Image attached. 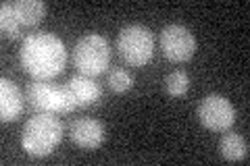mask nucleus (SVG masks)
<instances>
[{
    "label": "nucleus",
    "instance_id": "obj_10",
    "mask_svg": "<svg viewBox=\"0 0 250 166\" xmlns=\"http://www.w3.org/2000/svg\"><path fill=\"white\" fill-rule=\"evenodd\" d=\"M23 100H25V96H23L17 83H13L6 77L0 79V121H17L23 112Z\"/></svg>",
    "mask_w": 250,
    "mask_h": 166
},
{
    "label": "nucleus",
    "instance_id": "obj_9",
    "mask_svg": "<svg viewBox=\"0 0 250 166\" xmlns=\"http://www.w3.org/2000/svg\"><path fill=\"white\" fill-rule=\"evenodd\" d=\"M69 135L75 146L83 149H96L104 141V125L96 118H77L69 127Z\"/></svg>",
    "mask_w": 250,
    "mask_h": 166
},
{
    "label": "nucleus",
    "instance_id": "obj_12",
    "mask_svg": "<svg viewBox=\"0 0 250 166\" xmlns=\"http://www.w3.org/2000/svg\"><path fill=\"white\" fill-rule=\"evenodd\" d=\"M219 152H221L225 160L231 162L244 160L248 156V141L242 135H238V133H225L221 141H219Z\"/></svg>",
    "mask_w": 250,
    "mask_h": 166
},
{
    "label": "nucleus",
    "instance_id": "obj_1",
    "mask_svg": "<svg viewBox=\"0 0 250 166\" xmlns=\"http://www.w3.org/2000/svg\"><path fill=\"white\" fill-rule=\"evenodd\" d=\"M19 60L25 73L40 81H48L62 73L67 62V48L62 39L50 31H34L23 39Z\"/></svg>",
    "mask_w": 250,
    "mask_h": 166
},
{
    "label": "nucleus",
    "instance_id": "obj_7",
    "mask_svg": "<svg viewBox=\"0 0 250 166\" xmlns=\"http://www.w3.org/2000/svg\"><path fill=\"white\" fill-rule=\"evenodd\" d=\"M196 116L208 131H228L236 121V108L221 93H208L200 100Z\"/></svg>",
    "mask_w": 250,
    "mask_h": 166
},
{
    "label": "nucleus",
    "instance_id": "obj_14",
    "mask_svg": "<svg viewBox=\"0 0 250 166\" xmlns=\"http://www.w3.org/2000/svg\"><path fill=\"white\" fill-rule=\"evenodd\" d=\"M131 85H134V77H131L129 71L125 69H113L111 73H108V88L117 93H123L131 90Z\"/></svg>",
    "mask_w": 250,
    "mask_h": 166
},
{
    "label": "nucleus",
    "instance_id": "obj_13",
    "mask_svg": "<svg viewBox=\"0 0 250 166\" xmlns=\"http://www.w3.org/2000/svg\"><path fill=\"white\" fill-rule=\"evenodd\" d=\"M165 90L173 98L186 96L188 90H190V77H188L186 71H171L165 77Z\"/></svg>",
    "mask_w": 250,
    "mask_h": 166
},
{
    "label": "nucleus",
    "instance_id": "obj_2",
    "mask_svg": "<svg viewBox=\"0 0 250 166\" xmlns=\"http://www.w3.org/2000/svg\"><path fill=\"white\" fill-rule=\"evenodd\" d=\"M62 139V123L54 114L36 112L21 131V146L29 156L52 154Z\"/></svg>",
    "mask_w": 250,
    "mask_h": 166
},
{
    "label": "nucleus",
    "instance_id": "obj_4",
    "mask_svg": "<svg viewBox=\"0 0 250 166\" xmlns=\"http://www.w3.org/2000/svg\"><path fill=\"white\" fill-rule=\"evenodd\" d=\"M46 4L42 0H17L9 2L4 0L0 6V27L6 37H21L23 31L36 27L44 19Z\"/></svg>",
    "mask_w": 250,
    "mask_h": 166
},
{
    "label": "nucleus",
    "instance_id": "obj_11",
    "mask_svg": "<svg viewBox=\"0 0 250 166\" xmlns=\"http://www.w3.org/2000/svg\"><path fill=\"white\" fill-rule=\"evenodd\" d=\"M67 88L73 92L80 108L94 104V102H98V98L103 96V90H100V85L96 83V79L90 77V75H82V73L73 75L71 79H69Z\"/></svg>",
    "mask_w": 250,
    "mask_h": 166
},
{
    "label": "nucleus",
    "instance_id": "obj_8",
    "mask_svg": "<svg viewBox=\"0 0 250 166\" xmlns=\"http://www.w3.org/2000/svg\"><path fill=\"white\" fill-rule=\"evenodd\" d=\"M161 50L171 62H188L196 54V37L186 25H171L163 27L161 31Z\"/></svg>",
    "mask_w": 250,
    "mask_h": 166
},
{
    "label": "nucleus",
    "instance_id": "obj_6",
    "mask_svg": "<svg viewBox=\"0 0 250 166\" xmlns=\"http://www.w3.org/2000/svg\"><path fill=\"white\" fill-rule=\"evenodd\" d=\"M117 50L127 65L144 67L154 54V34L140 23L127 25L117 36Z\"/></svg>",
    "mask_w": 250,
    "mask_h": 166
},
{
    "label": "nucleus",
    "instance_id": "obj_5",
    "mask_svg": "<svg viewBox=\"0 0 250 166\" xmlns=\"http://www.w3.org/2000/svg\"><path fill=\"white\" fill-rule=\"evenodd\" d=\"M111 62V46L108 39L100 34H85L75 42L73 48V65L82 75L96 77Z\"/></svg>",
    "mask_w": 250,
    "mask_h": 166
},
{
    "label": "nucleus",
    "instance_id": "obj_3",
    "mask_svg": "<svg viewBox=\"0 0 250 166\" xmlns=\"http://www.w3.org/2000/svg\"><path fill=\"white\" fill-rule=\"evenodd\" d=\"M25 98L36 112L69 114V112H73L75 108H80L73 92L67 88V83L65 85H52L48 81L36 79L34 83H29Z\"/></svg>",
    "mask_w": 250,
    "mask_h": 166
}]
</instances>
